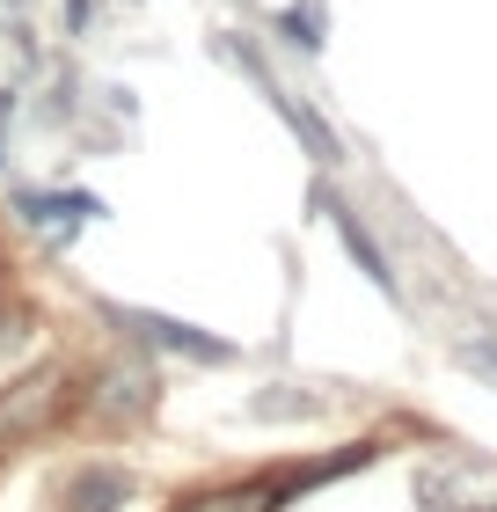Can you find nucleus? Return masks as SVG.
I'll return each instance as SVG.
<instances>
[{
  "mask_svg": "<svg viewBox=\"0 0 497 512\" xmlns=\"http://www.w3.org/2000/svg\"><path fill=\"white\" fill-rule=\"evenodd\" d=\"M66 410H74V366L44 359V366H30V374H15L8 388H0V461L37 447L44 432H59Z\"/></svg>",
  "mask_w": 497,
  "mask_h": 512,
  "instance_id": "obj_4",
  "label": "nucleus"
},
{
  "mask_svg": "<svg viewBox=\"0 0 497 512\" xmlns=\"http://www.w3.org/2000/svg\"><path fill=\"white\" fill-rule=\"evenodd\" d=\"M315 205L329 213V227H337V235H344V249H351V264H359V271H366V278H373V286H381L388 300H402V286H395V271H388V256H381V242L366 235V220L351 213L344 198H329V191H315Z\"/></svg>",
  "mask_w": 497,
  "mask_h": 512,
  "instance_id": "obj_8",
  "label": "nucleus"
},
{
  "mask_svg": "<svg viewBox=\"0 0 497 512\" xmlns=\"http://www.w3.org/2000/svg\"><path fill=\"white\" fill-rule=\"evenodd\" d=\"M8 147H15V88H0V176H8Z\"/></svg>",
  "mask_w": 497,
  "mask_h": 512,
  "instance_id": "obj_11",
  "label": "nucleus"
},
{
  "mask_svg": "<svg viewBox=\"0 0 497 512\" xmlns=\"http://www.w3.org/2000/svg\"><path fill=\"white\" fill-rule=\"evenodd\" d=\"M81 395V410H88V425H103V432H139V425H154L161 417V366L147 352H110L96 374H88Z\"/></svg>",
  "mask_w": 497,
  "mask_h": 512,
  "instance_id": "obj_2",
  "label": "nucleus"
},
{
  "mask_svg": "<svg viewBox=\"0 0 497 512\" xmlns=\"http://www.w3.org/2000/svg\"><path fill=\"white\" fill-rule=\"evenodd\" d=\"M271 30L286 37L293 52H322V0H293V8H278Z\"/></svg>",
  "mask_w": 497,
  "mask_h": 512,
  "instance_id": "obj_9",
  "label": "nucleus"
},
{
  "mask_svg": "<svg viewBox=\"0 0 497 512\" xmlns=\"http://www.w3.org/2000/svg\"><path fill=\"white\" fill-rule=\"evenodd\" d=\"M88 15H96V0H66V37H81Z\"/></svg>",
  "mask_w": 497,
  "mask_h": 512,
  "instance_id": "obj_12",
  "label": "nucleus"
},
{
  "mask_svg": "<svg viewBox=\"0 0 497 512\" xmlns=\"http://www.w3.org/2000/svg\"><path fill=\"white\" fill-rule=\"evenodd\" d=\"M417 498L432 512H497V469L483 461H439L417 476Z\"/></svg>",
  "mask_w": 497,
  "mask_h": 512,
  "instance_id": "obj_7",
  "label": "nucleus"
},
{
  "mask_svg": "<svg viewBox=\"0 0 497 512\" xmlns=\"http://www.w3.org/2000/svg\"><path fill=\"white\" fill-rule=\"evenodd\" d=\"M132 498H139V476L125 469V461H110V454L74 461V469L59 476V491H52L59 512H117V505H132Z\"/></svg>",
  "mask_w": 497,
  "mask_h": 512,
  "instance_id": "obj_6",
  "label": "nucleus"
},
{
  "mask_svg": "<svg viewBox=\"0 0 497 512\" xmlns=\"http://www.w3.org/2000/svg\"><path fill=\"white\" fill-rule=\"evenodd\" d=\"M366 461H373V439H359V447H344L329 461H300V469H264V476L220 483V491H191V498H176L169 512H278L286 498H300L307 483H329L344 469H366Z\"/></svg>",
  "mask_w": 497,
  "mask_h": 512,
  "instance_id": "obj_3",
  "label": "nucleus"
},
{
  "mask_svg": "<svg viewBox=\"0 0 497 512\" xmlns=\"http://www.w3.org/2000/svg\"><path fill=\"white\" fill-rule=\"evenodd\" d=\"M103 213H110V205L96 191H52V183H22V191H15V220L30 227L44 249H66L81 227H96Z\"/></svg>",
  "mask_w": 497,
  "mask_h": 512,
  "instance_id": "obj_5",
  "label": "nucleus"
},
{
  "mask_svg": "<svg viewBox=\"0 0 497 512\" xmlns=\"http://www.w3.org/2000/svg\"><path fill=\"white\" fill-rule=\"evenodd\" d=\"M249 417L256 425H278V417H315V403H307V395H286V388H264V395H249Z\"/></svg>",
  "mask_w": 497,
  "mask_h": 512,
  "instance_id": "obj_10",
  "label": "nucleus"
},
{
  "mask_svg": "<svg viewBox=\"0 0 497 512\" xmlns=\"http://www.w3.org/2000/svg\"><path fill=\"white\" fill-rule=\"evenodd\" d=\"M96 315L132 344V352H147V359H154V352H161V359H191V366H234V359H242V344L212 337V330H198V322H183V315L139 308V300H110V293H96Z\"/></svg>",
  "mask_w": 497,
  "mask_h": 512,
  "instance_id": "obj_1",
  "label": "nucleus"
}]
</instances>
